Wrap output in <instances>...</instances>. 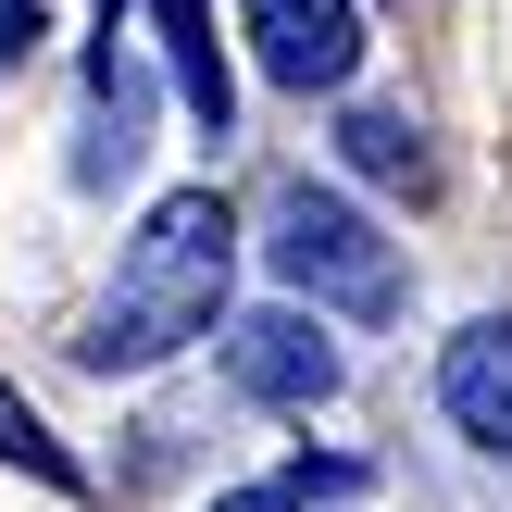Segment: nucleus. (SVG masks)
<instances>
[{"label": "nucleus", "instance_id": "f257e3e1", "mask_svg": "<svg viewBox=\"0 0 512 512\" xmlns=\"http://www.w3.org/2000/svg\"><path fill=\"white\" fill-rule=\"evenodd\" d=\"M225 275H238V225H225V200H213V188H175L163 213L138 225V250H125L100 325L75 338V363H88V375H150L163 350L213 338Z\"/></svg>", "mask_w": 512, "mask_h": 512}, {"label": "nucleus", "instance_id": "f03ea898", "mask_svg": "<svg viewBox=\"0 0 512 512\" xmlns=\"http://www.w3.org/2000/svg\"><path fill=\"white\" fill-rule=\"evenodd\" d=\"M263 250H275V275H288L300 300H325V313H400V250H388V225L363 213V200H338V188H275V213H263Z\"/></svg>", "mask_w": 512, "mask_h": 512}, {"label": "nucleus", "instance_id": "7ed1b4c3", "mask_svg": "<svg viewBox=\"0 0 512 512\" xmlns=\"http://www.w3.org/2000/svg\"><path fill=\"white\" fill-rule=\"evenodd\" d=\"M238 38L250 63L275 75V88H350V63H363V13L350 0H238Z\"/></svg>", "mask_w": 512, "mask_h": 512}, {"label": "nucleus", "instance_id": "20e7f679", "mask_svg": "<svg viewBox=\"0 0 512 512\" xmlns=\"http://www.w3.org/2000/svg\"><path fill=\"white\" fill-rule=\"evenodd\" d=\"M225 375H238L263 413H313V400H338V338H325L313 313H250L238 338H225Z\"/></svg>", "mask_w": 512, "mask_h": 512}, {"label": "nucleus", "instance_id": "39448f33", "mask_svg": "<svg viewBox=\"0 0 512 512\" xmlns=\"http://www.w3.org/2000/svg\"><path fill=\"white\" fill-rule=\"evenodd\" d=\"M438 400H450V425H463L475 450H512V313H488V325H463V338H450Z\"/></svg>", "mask_w": 512, "mask_h": 512}, {"label": "nucleus", "instance_id": "423d86ee", "mask_svg": "<svg viewBox=\"0 0 512 512\" xmlns=\"http://www.w3.org/2000/svg\"><path fill=\"white\" fill-rule=\"evenodd\" d=\"M150 25H163V50H175V88H188V113L225 138V125H238V75H225L213 0H150Z\"/></svg>", "mask_w": 512, "mask_h": 512}, {"label": "nucleus", "instance_id": "0eeeda50", "mask_svg": "<svg viewBox=\"0 0 512 512\" xmlns=\"http://www.w3.org/2000/svg\"><path fill=\"white\" fill-rule=\"evenodd\" d=\"M338 150H350V175H375V188H425V138H413V113H350Z\"/></svg>", "mask_w": 512, "mask_h": 512}, {"label": "nucleus", "instance_id": "6e6552de", "mask_svg": "<svg viewBox=\"0 0 512 512\" xmlns=\"http://www.w3.org/2000/svg\"><path fill=\"white\" fill-rule=\"evenodd\" d=\"M350 488H363V463H300V475L238 488V500H213V512H313V500H350Z\"/></svg>", "mask_w": 512, "mask_h": 512}, {"label": "nucleus", "instance_id": "1a4fd4ad", "mask_svg": "<svg viewBox=\"0 0 512 512\" xmlns=\"http://www.w3.org/2000/svg\"><path fill=\"white\" fill-rule=\"evenodd\" d=\"M0 463H25V475H50V488H75V463H63V438H50V425L25 413L13 388H0Z\"/></svg>", "mask_w": 512, "mask_h": 512}, {"label": "nucleus", "instance_id": "9d476101", "mask_svg": "<svg viewBox=\"0 0 512 512\" xmlns=\"http://www.w3.org/2000/svg\"><path fill=\"white\" fill-rule=\"evenodd\" d=\"M38 50V0H0V63H25Z\"/></svg>", "mask_w": 512, "mask_h": 512}]
</instances>
